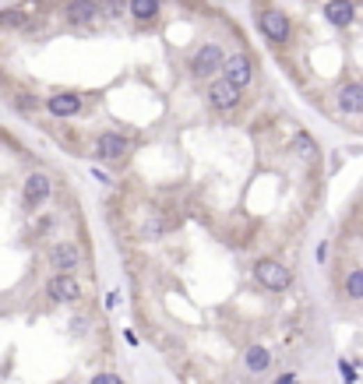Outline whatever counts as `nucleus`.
Returning <instances> with one entry per match:
<instances>
[{"mask_svg":"<svg viewBox=\"0 0 363 384\" xmlns=\"http://www.w3.org/2000/svg\"><path fill=\"white\" fill-rule=\"evenodd\" d=\"M257 29H261V35H268L279 46L289 42V35H293V25H289V18L279 8H265L261 15H257Z\"/></svg>","mask_w":363,"mask_h":384,"instance_id":"3","label":"nucleus"},{"mask_svg":"<svg viewBox=\"0 0 363 384\" xmlns=\"http://www.w3.org/2000/svg\"><path fill=\"white\" fill-rule=\"evenodd\" d=\"M29 25V15L22 8H11V11H0V29H25Z\"/></svg>","mask_w":363,"mask_h":384,"instance_id":"16","label":"nucleus"},{"mask_svg":"<svg viewBox=\"0 0 363 384\" xmlns=\"http://www.w3.org/2000/svg\"><path fill=\"white\" fill-rule=\"evenodd\" d=\"M275 384H296V374H282V377H279Z\"/></svg>","mask_w":363,"mask_h":384,"instance_id":"22","label":"nucleus"},{"mask_svg":"<svg viewBox=\"0 0 363 384\" xmlns=\"http://www.w3.org/2000/svg\"><path fill=\"white\" fill-rule=\"evenodd\" d=\"M92 384H124V381H120L117 374H95V377H92Z\"/></svg>","mask_w":363,"mask_h":384,"instance_id":"19","label":"nucleus"},{"mask_svg":"<svg viewBox=\"0 0 363 384\" xmlns=\"http://www.w3.org/2000/svg\"><path fill=\"white\" fill-rule=\"evenodd\" d=\"M342 377H346L349 384L356 381V370H353V363H349V360H342Z\"/></svg>","mask_w":363,"mask_h":384,"instance_id":"20","label":"nucleus"},{"mask_svg":"<svg viewBox=\"0 0 363 384\" xmlns=\"http://www.w3.org/2000/svg\"><path fill=\"white\" fill-rule=\"evenodd\" d=\"M209 102H212L216 109H223V113H226V109H236V106H240V88L229 85L226 78H216V81L209 85Z\"/></svg>","mask_w":363,"mask_h":384,"instance_id":"7","label":"nucleus"},{"mask_svg":"<svg viewBox=\"0 0 363 384\" xmlns=\"http://www.w3.org/2000/svg\"><path fill=\"white\" fill-rule=\"evenodd\" d=\"M46 293L54 303H78L81 300V282L71 275V271H57V275L46 282Z\"/></svg>","mask_w":363,"mask_h":384,"instance_id":"4","label":"nucleus"},{"mask_svg":"<svg viewBox=\"0 0 363 384\" xmlns=\"http://www.w3.org/2000/svg\"><path fill=\"white\" fill-rule=\"evenodd\" d=\"M95 15H99L95 0H71V4H67V22L71 25H92Z\"/></svg>","mask_w":363,"mask_h":384,"instance_id":"13","label":"nucleus"},{"mask_svg":"<svg viewBox=\"0 0 363 384\" xmlns=\"http://www.w3.org/2000/svg\"><path fill=\"white\" fill-rule=\"evenodd\" d=\"M49 191H54V184H49L46 173H32V177H25V187H22L25 208H39V205L49 198Z\"/></svg>","mask_w":363,"mask_h":384,"instance_id":"8","label":"nucleus"},{"mask_svg":"<svg viewBox=\"0 0 363 384\" xmlns=\"http://www.w3.org/2000/svg\"><path fill=\"white\" fill-rule=\"evenodd\" d=\"M49 264H54L57 271H74L81 264L78 243H54V247H49Z\"/></svg>","mask_w":363,"mask_h":384,"instance_id":"9","label":"nucleus"},{"mask_svg":"<svg viewBox=\"0 0 363 384\" xmlns=\"http://www.w3.org/2000/svg\"><path fill=\"white\" fill-rule=\"evenodd\" d=\"M293 152H296V155H307V159H314L318 145H314V138H310V134H296V138H293Z\"/></svg>","mask_w":363,"mask_h":384,"instance_id":"18","label":"nucleus"},{"mask_svg":"<svg viewBox=\"0 0 363 384\" xmlns=\"http://www.w3.org/2000/svg\"><path fill=\"white\" fill-rule=\"evenodd\" d=\"M339 109H342V113H363V81H349V85H342L339 88Z\"/></svg>","mask_w":363,"mask_h":384,"instance_id":"11","label":"nucleus"},{"mask_svg":"<svg viewBox=\"0 0 363 384\" xmlns=\"http://www.w3.org/2000/svg\"><path fill=\"white\" fill-rule=\"evenodd\" d=\"M325 18H328V25L346 29L356 18V4H353V0H328V4H325Z\"/></svg>","mask_w":363,"mask_h":384,"instance_id":"10","label":"nucleus"},{"mask_svg":"<svg viewBox=\"0 0 363 384\" xmlns=\"http://www.w3.org/2000/svg\"><path fill=\"white\" fill-rule=\"evenodd\" d=\"M46 109H49V117H57V120L78 117L81 113V95L78 92H54L46 99Z\"/></svg>","mask_w":363,"mask_h":384,"instance_id":"6","label":"nucleus"},{"mask_svg":"<svg viewBox=\"0 0 363 384\" xmlns=\"http://www.w3.org/2000/svg\"><path fill=\"white\" fill-rule=\"evenodd\" d=\"M159 8H163V0H127V11L134 22H152L159 15Z\"/></svg>","mask_w":363,"mask_h":384,"instance_id":"14","label":"nucleus"},{"mask_svg":"<svg viewBox=\"0 0 363 384\" xmlns=\"http://www.w3.org/2000/svg\"><path fill=\"white\" fill-rule=\"evenodd\" d=\"M223 64H226V53L219 42H204L191 53V74L194 78H216Z\"/></svg>","mask_w":363,"mask_h":384,"instance_id":"2","label":"nucleus"},{"mask_svg":"<svg viewBox=\"0 0 363 384\" xmlns=\"http://www.w3.org/2000/svg\"><path fill=\"white\" fill-rule=\"evenodd\" d=\"M254 279H257V286L268 289V293H286L293 286V271L282 261H275V257H257L254 261Z\"/></svg>","mask_w":363,"mask_h":384,"instance_id":"1","label":"nucleus"},{"mask_svg":"<svg viewBox=\"0 0 363 384\" xmlns=\"http://www.w3.org/2000/svg\"><path fill=\"white\" fill-rule=\"evenodd\" d=\"M243 363H247V370H250V374H261V370H268L272 356H268V349H265V346H247Z\"/></svg>","mask_w":363,"mask_h":384,"instance_id":"15","label":"nucleus"},{"mask_svg":"<svg viewBox=\"0 0 363 384\" xmlns=\"http://www.w3.org/2000/svg\"><path fill=\"white\" fill-rule=\"evenodd\" d=\"M127 148H131V141H127L124 134H99V138H95V152H99L102 159H124Z\"/></svg>","mask_w":363,"mask_h":384,"instance_id":"12","label":"nucleus"},{"mask_svg":"<svg viewBox=\"0 0 363 384\" xmlns=\"http://www.w3.org/2000/svg\"><path fill=\"white\" fill-rule=\"evenodd\" d=\"M346 296L349 300H363V268H356V271L346 275Z\"/></svg>","mask_w":363,"mask_h":384,"instance_id":"17","label":"nucleus"},{"mask_svg":"<svg viewBox=\"0 0 363 384\" xmlns=\"http://www.w3.org/2000/svg\"><path fill=\"white\" fill-rule=\"evenodd\" d=\"M18 106H25V109H29V106H35V99H32V95H18Z\"/></svg>","mask_w":363,"mask_h":384,"instance_id":"21","label":"nucleus"},{"mask_svg":"<svg viewBox=\"0 0 363 384\" xmlns=\"http://www.w3.org/2000/svg\"><path fill=\"white\" fill-rule=\"evenodd\" d=\"M223 71H226L223 78H226L229 85H236V88H247V85L254 81V64H250L247 53H233V57H226Z\"/></svg>","mask_w":363,"mask_h":384,"instance_id":"5","label":"nucleus"}]
</instances>
